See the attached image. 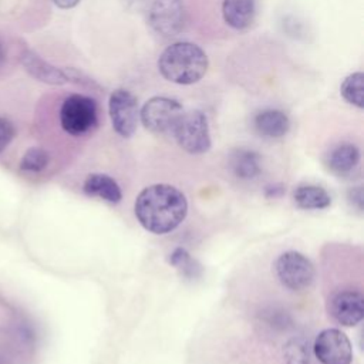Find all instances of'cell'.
I'll return each mask as SVG.
<instances>
[{
	"mask_svg": "<svg viewBox=\"0 0 364 364\" xmlns=\"http://www.w3.org/2000/svg\"><path fill=\"white\" fill-rule=\"evenodd\" d=\"M61 128L74 136L88 134L98 125V104L82 94L68 95L60 108Z\"/></svg>",
	"mask_w": 364,
	"mask_h": 364,
	"instance_id": "3957f363",
	"label": "cell"
},
{
	"mask_svg": "<svg viewBox=\"0 0 364 364\" xmlns=\"http://www.w3.org/2000/svg\"><path fill=\"white\" fill-rule=\"evenodd\" d=\"M3 63H4V47H3L1 40H0V67H1Z\"/></svg>",
	"mask_w": 364,
	"mask_h": 364,
	"instance_id": "cb8c5ba5",
	"label": "cell"
},
{
	"mask_svg": "<svg viewBox=\"0 0 364 364\" xmlns=\"http://www.w3.org/2000/svg\"><path fill=\"white\" fill-rule=\"evenodd\" d=\"M82 191L85 195L100 198L108 203H118L122 199L119 185L105 173H90L82 183Z\"/></svg>",
	"mask_w": 364,
	"mask_h": 364,
	"instance_id": "5bb4252c",
	"label": "cell"
},
{
	"mask_svg": "<svg viewBox=\"0 0 364 364\" xmlns=\"http://www.w3.org/2000/svg\"><path fill=\"white\" fill-rule=\"evenodd\" d=\"M229 166L235 176L246 181L255 179L262 171L259 154L246 148H236L230 152Z\"/></svg>",
	"mask_w": 364,
	"mask_h": 364,
	"instance_id": "9a60e30c",
	"label": "cell"
},
{
	"mask_svg": "<svg viewBox=\"0 0 364 364\" xmlns=\"http://www.w3.org/2000/svg\"><path fill=\"white\" fill-rule=\"evenodd\" d=\"M16 135L13 122L4 117H0V154L10 145Z\"/></svg>",
	"mask_w": 364,
	"mask_h": 364,
	"instance_id": "7402d4cb",
	"label": "cell"
},
{
	"mask_svg": "<svg viewBox=\"0 0 364 364\" xmlns=\"http://www.w3.org/2000/svg\"><path fill=\"white\" fill-rule=\"evenodd\" d=\"M274 270L280 283L293 291L307 289L313 283L316 273L313 263L296 250L282 253L276 259Z\"/></svg>",
	"mask_w": 364,
	"mask_h": 364,
	"instance_id": "8992f818",
	"label": "cell"
},
{
	"mask_svg": "<svg viewBox=\"0 0 364 364\" xmlns=\"http://www.w3.org/2000/svg\"><path fill=\"white\" fill-rule=\"evenodd\" d=\"M307 343L301 338L290 340L284 347L286 364H309L310 354Z\"/></svg>",
	"mask_w": 364,
	"mask_h": 364,
	"instance_id": "44dd1931",
	"label": "cell"
},
{
	"mask_svg": "<svg viewBox=\"0 0 364 364\" xmlns=\"http://www.w3.org/2000/svg\"><path fill=\"white\" fill-rule=\"evenodd\" d=\"M294 202L301 209H324L330 206V195L317 185H301L293 193Z\"/></svg>",
	"mask_w": 364,
	"mask_h": 364,
	"instance_id": "e0dca14e",
	"label": "cell"
},
{
	"mask_svg": "<svg viewBox=\"0 0 364 364\" xmlns=\"http://www.w3.org/2000/svg\"><path fill=\"white\" fill-rule=\"evenodd\" d=\"M327 310L338 324L353 327L364 317V297L358 290L337 291L328 299Z\"/></svg>",
	"mask_w": 364,
	"mask_h": 364,
	"instance_id": "30bf717a",
	"label": "cell"
},
{
	"mask_svg": "<svg viewBox=\"0 0 364 364\" xmlns=\"http://www.w3.org/2000/svg\"><path fill=\"white\" fill-rule=\"evenodd\" d=\"M313 351L321 364H350L353 347L348 337L338 328H326L314 340Z\"/></svg>",
	"mask_w": 364,
	"mask_h": 364,
	"instance_id": "9c48e42d",
	"label": "cell"
},
{
	"mask_svg": "<svg viewBox=\"0 0 364 364\" xmlns=\"http://www.w3.org/2000/svg\"><path fill=\"white\" fill-rule=\"evenodd\" d=\"M108 109L114 131L122 138L132 136L139 119L136 97L125 88H117L109 95Z\"/></svg>",
	"mask_w": 364,
	"mask_h": 364,
	"instance_id": "52a82bcc",
	"label": "cell"
},
{
	"mask_svg": "<svg viewBox=\"0 0 364 364\" xmlns=\"http://www.w3.org/2000/svg\"><path fill=\"white\" fill-rule=\"evenodd\" d=\"M256 14V0H223L222 16L225 23L235 30L247 28Z\"/></svg>",
	"mask_w": 364,
	"mask_h": 364,
	"instance_id": "4fadbf2b",
	"label": "cell"
},
{
	"mask_svg": "<svg viewBox=\"0 0 364 364\" xmlns=\"http://www.w3.org/2000/svg\"><path fill=\"white\" fill-rule=\"evenodd\" d=\"M360 162V149L357 145L344 142L334 146L327 155V166L337 175L351 172Z\"/></svg>",
	"mask_w": 364,
	"mask_h": 364,
	"instance_id": "2e32d148",
	"label": "cell"
},
{
	"mask_svg": "<svg viewBox=\"0 0 364 364\" xmlns=\"http://www.w3.org/2000/svg\"><path fill=\"white\" fill-rule=\"evenodd\" d=\"M340 94L348 104L361 109L364 107V74L355 71L347 75L341 82Z\"/></svg>",
	"mask_w": 364,
	"mask_h": 364,
	"instance_id": "ac0fdd59",
	"label": "cell"
},
{
	"mask_svg": "<svg viewBox=\"0 0 364 364\" xmlns=\"http://www.w3.org/2000/svg\"><path fill=\"white\" fill-rule=\"evenodd\" d=\"M80 1H81V0H53V3H54L57 7L64 9V10L75 7Z\"/></svg>",
	"mask_w": 364,
	"mask_h": 364,
	"instance_id": "603a6c76",
	"label": "cell"
},
{
	"mask_svg": "<svg viewBox=\"0 0 364 364\" xmlns=\"http://www.w3.org/2000/svg\"><path fill=\"white\" fill-rule=\"evenodd\" d=\"M182 112L183 108L179 101L169 97L156 95L149 98L142 105L139 119L148 131L154 134H164L173 129Z\"/></svg>",
	"mask_w": 364,
	"mask_h": 364,
	"instance_id": "5b68a950",
	"label": "cell"
},
{
	"mask_svg": "<svg viewBox=\"0 0 364 364\" xmlns=\"http://www.w3.org/2000/svg\"><path fill=\"white\" fill-rule=\"evenodd\" d=\"M151 28L164 38L175 37L185 23V7L182 0H155L148 14Z\"/></svg>",
	"mask_w": 364,
	"mask_h": 364,
	"instance_id": "ba28073f",
	"label": "cell"
},
{
	"mask_svg": "<svg viewBox=\"0 0 364 364\" xmlns=\"http://www.w3.org/2000/svg\"><path fill=\"white\" fill-rule=\"evenodd\" d=\"M172 131L178 145L189 154H205L210 148L208 118L199 109L182 112Z\"/></svg>",
	"mask_w": 364,
	"mask_h": 364,
	"instance_id": "277c9868",
	"label": "cell"
},
{
	"mask_svg": "<svg viewBox=\"0 0 364 364\" xmlns=\"http://www.w3.org/2000/svg\"><path fill=\"white\" fill-rule=\"evenodd\" d=\"M134 210L142 228L156 235H165L182 223L188 213V202L178 188L155 183L139 192Z\"/></svg>",
	"mask_w": 364,
	"mask_h": 364,
	"instance_id": "6da1fadb",
	"label": "cell"
},
{
	"mask_svg": "<svg viewBox=\"0 0 364 364\" xmlns=\"http://www.w3.org/2000/svg\"><path fill=\"white\" fill-rule=\"evenodd\" d=\"M169 262L186 277H195L196 273L199 272V264L195 262V259H192V256L183 247H176L171 253Z\"/></svg>",
	"mask_w": 364,
	"mask_h": 364,
	"instance_id": "ffe728a7",
	"label": "cell"
},
{
	"mask_svg": "<svg viewBox=\"0 0 364 364\" xmlns=\"http://www.w3.org/2000/svg\"><path fill=\"white\" fill-rule=\"evenodd\" d=\"M253 125L257 134L262 136L282 138L290 129V119L283 111L267 108L256 114Z\"/></svg>",
	"mask_w": 364,
	"mask_h": 364,
	"instance_id": "7c38bea8",
	"label": "cell"
},
{
	"mask_svg": "<svg viewBox=\"0 0 364 364\" xmlns=\"http://www.w3.org/2000/svg\"><path fill=\"white\" fill-rule=\"evenodd\" d=\"M50 162V155L46 149L40 146L28 148L20 159L18 168L28 173H38L47 168Z\"/></svg>",
	"mask_w": 364,
	"mask_h": 364,
	"instance_id": "d6986e66",
	"label": "cell"
},
{
	"mask_svg": "<svg viewBox=\"0 0 364 364\" xmlns=\"http://www.w3.org/2000/svg\"><path fill=\"white\" fill-rule=\"evenodd\" d=\"M20 61L24 67V70L36 80L50 84V85H63L67 81V77L64 74V70L50 64L44 58H41L37 53L33 50H23L20 54Z\"/></svg>",
	"mask_w": 364,
	"mask_h": 364,
	"instance_id": "8fae6325",
	"label": "cell"
},
{
	"mask_svg": "<svg viewBox=\"0 0 364 364\" xmlns=\"http://www.w3.org/2000/svg\"><path fill=\"white\" fill-rule=\"evenodd\" d=\"M208 65L205 51L191 41H178L168 46L158 58L161 75L179 85L198 82L205 75Z\"/></svg>",
	"mask_w": 364,
	"mask_h": 364,
	"instance_id": "7a4b0ae2",
	"label": "cell"
}]
</instances>
